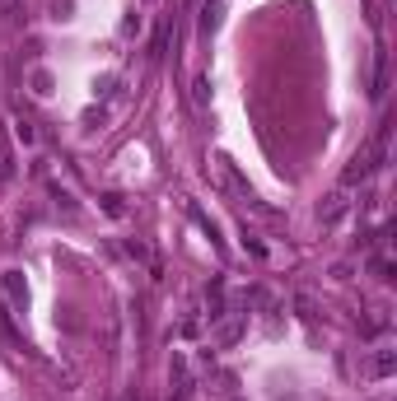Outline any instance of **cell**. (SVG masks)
Instances as JSON below:
<instances>
[{"mask_svg": "<svg viewBox=\"0 0 397 401\" xmlns=\"http://www.w3.org/2000/svg\"><path fill=\"white\" fill-rule=\"evenodd\" d=\"M0 290H5V299H10V308H28V280H23V271H5L0 276Z\"/></svg>", "mask_w": 397, "mask_h": 401, "instance_id": "cell-1", "label": "cell"}, {"mask_svg": "<svg viewBox=\"0 0 397 401\" xmlns=\"http://www.w3.org/2000/svg\"><path fill=\"white\" fill-rule=\"evenodd\" d=\"M216 336H211V341H216V346H234V341H238V332H243V312H238V308H229L225 312V317H216Z\"/></svg>", "mask_w": 397, "mask_h": 401, "instance_id": "cell-2", "label": "cell"}, {"mask_svg": "<svg viewBox=\"0 0 397 401\" xmlns=\"http://www.w3.org/2000/svg\"><path fill=\"white\" fill-rule=\"evenodd\" d=\"M346 210H351V196H346V191H332V196L318 205V220H323V224H337Z\"/></svg>", "mask_w": 397, "mask_h": 401, "instance_id": "cell-3", "label": "cell"}, {"mask_svg": "<svg viewBox=\"0 0 397 401\" xmlns=\"http://www.w3.org/2000/svg\"><path fill=\"white\" fill-rule=\"evenodd\" d=\"M126 252L136 256V261H145V266H150V271H159V261H155V252H150V247H145V243H140V238H126Z\"/></svg>", "mask_w": 397, "mask_h": 401, "instance_id": "cell-4", "label": "cell"}, {"mask_svg": "<svg viewBox=\"0 0 397 401\" xmlns=\"http://www.w3.org/2000/svg\"><path fill=\"white\" fill-rule=\"evenodd\" d=\"M393 368H397V355H393V350H379V355H374V378H388Z\"/></svg>", "mask_w": 397, "mask_h": 401, "instance_id": "cell-5", "label": "cell"}, {"mask_svg": "<svg viewBox=\"0 0 397 401\" xmlns=\"http://www.w3.org/2000/svg\"><path fill=\"white\" fill-rule=\"evenodd\" d=\"M369 271H374L379 280H393V261H388L384 252H374V256H369Z\"/></svg>", "mask_w": 397, "mask_h": 401, "instance_id": "cell-6", "label": "cell"}, {"mask_svg": "<svg viewBox=\"0 0 397 401\" xmlns=\"http://www.w3.org/2000/svg\"><path fill=\"white\" fill-rule=\"evenodd\" d=\"M206 98H211V79L196 75V84H192V103H196V108H206Z\"/></svg>", "mask_w": 397, "mask_h": 401, "instance_id": "cell-7", "label": "cell"}, {"mask_svg": "<svg viewBox=\"0 0 397 401\" xmlns=\"http://www.w3.org/2000/svg\"><path fill=\"white\" fill-rule=\"evenodd\" d=\"M0 14H5V28H19V23H23V10H19V5H5Z\"/></svg>", "mask_w": 397, "mask_h": 401, "instance_id": "cell-8", "label": "cell"}, {"mask_svg": "<svg viewBox=\"0 0 397 401\" xmlns=\"http://www.w3.org/2000/svg\"><path fill=\"white\" fill-rule=\"evenodd\" d=\"M140 23H145V19H140V14L131 10V14H126V19H122V33H126V38H131V33H140Z\"/></svg>", "mask_w": 397, "mask_h": 401, "instance_id": "cell-9", "label": "cell"}, {"mask_svg": "<svg viewBox=\"0 0 397 401\" xmlns=\"http://www.w3.org/2000/svg\"><path fill=\"white\" fill-rule=\"evenodd\" d=\"M14 135H19L23 145H33V140H38V131H33V126H28V122H19V126H14Z\"/></svg>", "mask_w": 397, "mask_h": 401, "instance_id": "cell-10", "label": "cell"}, {"mask_svg": "<svg viewBox=\"0 0 397 401\" xmlns=\"http://www.w3.org/2000/svg\"><path fill=\"white\" fill-rule=\"evenodd\" d=\"M103 210L108 215H126V205H122V196H103Z\"/></svg>", "mask_w": 397, "mask_h": 401, "instance_id": "cell-11", "label": "cell"}, {"mask_svg": "<svg viewBox=\"0 0 397 401\" xmlns=\"http://www.w3.org/2000/svg\"><path fill=\"white\" fill-rule=\"evenodd\" d=\"M70 10H75L70 0H52V14H57V19H70Z\"/></svg>", "mask_w": 397, "mask_h": 401, "instance_id": "cell-12", "label": "cell"}, {"mask_svg": "<svg viewBox=\"0 0 397 401\" xmlns=\"http://www.w3.org/2000/svg\"><path fill=\"white\" fill-rule=\"evenodd\" d=\"M33 84H38V94H52V75H47V70H38Z\"/></svg>", "mask_w": 397, "mask_h": 401, "instance_id": "cell-13", "label": "cell"}]
</instances>
